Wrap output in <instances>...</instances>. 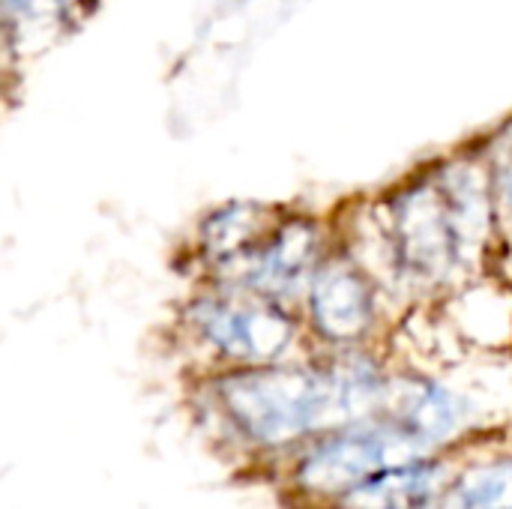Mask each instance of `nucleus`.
Returning a JSON list of instances; mask_svg holds the SVG:
<instances>
[{
    "instance_id": "f257e3e1",
    "label": "nucleus",
    "mask_w": 512,
    "mask_h": 509,
    "mask_svg": "<svg viewBox=\"0 0 512 509\" xmlns=\"http://www.w3.org/2000/svg\"><path fill=\"white\" fill-rule=\"evenodd\" d=\"M360 258L381 285L408 297H432L477 279L498 252V219L486 153L468 150L441 159L387 195L369 213Z\"/></svg>"
},
{
    "instance_id": "f03ea898",
    "label": "nucleus",
    "mask_w": 512,
    "mask_h": 509,
    "mask_svg": "<svg viewBox=\"0 0 512 509\" xmlns=\"http://www.w3.org/2000/svg\"><path fill=\"white\" fill-rule=\"evenodd\" d=\"M390 378L357 351L321 363H267L228 369L213 381L222 417L255 447H285L381 414Z\"/></svg>"
},
{
    "instance_id": "7ed1b4c3",
    "label": "nucleus",
    "mask_w": 512,
    "mask_h": 509,
    "mask_svg": "<svg viewBox=\"0 0 512 509\" xmlns=\"http://www.w3.org/2000/svg\"><path fill=\"white\" fill-rule=\"evenodd\" d=\"M180 327L192 345L231 369L282 363L300 336L297 309L213 279H201V288L183 303Z\"/></svg>"
},
{
    "instance_id": "20e7f679",
    "label": "nucleus",
    "mask_w": 512,
    "mask_h": 509,
    "mask_svg": "<svg viewBox=\"0 0 512 509\" xmlns=\"http://www.w3.org/2000/svg\"><path fill=\"white\" fill-rule=\"evenodd\" d=\"M426 447L396 423L375 417L327 432L300 462L297 486L312 498H351L393 465L423 459Z\"/></svg>"
},
{
    "instance_id": "39448f33",
    "label": "nucleus",
    "mask_w": 512,
    "mask_h": 509,
    "mask_svg": "<svg viewBox=\"0 0 512 509\" xmlns=\"http://www.w3.org/2000/svg\"><path fill=\"white\" fill-rule=\"evenodd\" d=\"M381 300V279L345 243H336L318 267L300 312L324 345L348 351L360 348L378 327Z\"/></svg>"
},
{
    "instance_id": "423d86ee",
    "label": "nucleus",
    "mask_w": 512,
    "mask_h": 509,
    "mask_svg": "<svg viewBox=\"0 0 512 509\" xmlns=\"http://www.w3.org/2000/svg\"><path fill=\"white\" fill-rule=\"evenodd\" d=\"M333 246V231L321 219L285 207L279 222L228 282L243 285L288 309H300L318 267L333 252Z\"/></svg>"
},
{
    "instance_id": "0eeeda50",
    "label": "nucleus",
    "mask_w": 512,
    "mask_h": 509,
    "mask_svg": "<svg viewBox=\"0 0 512 509\" xmlns=\"http://www.w3.org/2000/svg\"><path fill=\"white\" fill-rule=\"evenodd\" d=\"M282 213L285 207L258 201H231L213 207L201 219L192 240V264L198 267V279L228 282Z\"/></svg>"
},
{
    "instance_id": "6e6552de",
    "label": "nucleus",
    "mask_w": 512,
    "mask_h": 509,
    "mask_svg": "<svg viewBox=\"0 0 512 509\" xmlns=\"http://www.w3.org/2000/svg\"><path fill=\"white\" fill-rule=\"evenodd\" d=\"M447 474L438 462L414 459L405 465H393L363 483L345 504L351 509H393V507H414L441 498L438 492L444 489Z\"/></svg>"
},
{
    "instance_id": "1a4fd4ad",
    "label": "nucleus",
    "mask_w": 512,
    "mask_h": 509,
    "mask_svg": "<svg viewBox=\"0 0 512 509\" xmlns=\"http://www.w3.org/2000/svg\"><path fill=\"white\" fill-rule=\"evenodd\" d=\"M486 162L492 174L495 219H498V252L512 261V120L486 141Z\"/></svg>"
},
{
    "instance_id": "9d476101",
    "label": "nucleus",
    "mask_w": 512,
    "mask_h": 509,
    "mask_svg": "<svg viewBox=\"0 0 512 509\" xmlns=\"http://www.w3.org/2000/svg\"><path fill=\"white\" fill-rule=\"evenodd\" d=\"M459 509H512V462L471 468L453 486Z\"/></svg>"
},
{
    "instance_id": "9b49d317",
    "label": "nucleus",
    "mask_w": 512,
    "mask_h": 509,
    "mask_svg": "<svg viewBox=\"0 0 512 509\" xmlns=\"http://www.w3.org/2000/svg\"><path fill=\"white\" fill-rule=\"evenodd\" d=\"M54 3H57V9L66 15V21H69V24H78V21L93 9V3H96V0H54Z\"/></svg>"
},
{
    "instance_id": "f8f14e48",
    "label": "nucleus",
    "mask_w": 512,
    "mask_h": 509,
    "mask_svg": "<svg viewBox=\"0 0 512 509\" xmlns=\"http://www.w3.org/2000/svg\"><path fill=\"white\" fill-rule=\"evenodd\" d=\"M393 509H459L456 507V501L450 498V501H426V504H414V507H393Z\"/></svg>"
}]
</instances>
